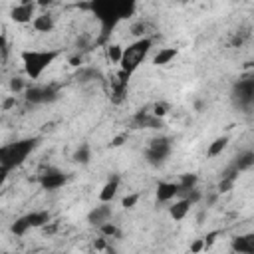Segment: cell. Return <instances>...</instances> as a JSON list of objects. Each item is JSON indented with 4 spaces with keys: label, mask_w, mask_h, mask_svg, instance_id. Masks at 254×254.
Listing matches in <instances>:
<instances>
[{
    "label": "cell",
    "mask_w": 254,
    "mask_h": 254,
    "mask_svg": "<svg viewBox=\"0 0 254 254\" xmlns=\"http://www.w3.org/2000/svg\"><path fill=\"white\" fill-rule=\"evenodd\" d=\"M54 89L52 87H28L26 89V99L32 101V103H44V101H50L54 99Z\"/></svg>",
    "instance_id": "5bb4252c"
},
{
    "label": "cell",
    "mask_w": 254,
    "mask_h": 254,
    "mask_svg": "<svg viewBox=\"0 0 254 254\" xmlns=\"http://www.w3.org/2000/svg\"><path fill=\"white\" fill-rule=\"evenodd\" d=\"M20 4H38V0H20Z\"/></svg>",
    "instance_id": "f1b7e54d"
},
{
    "label": "cell",
    "mask_w": 254,
    "mask_h": 254,
    "mask_svg": "<svg viewBox=\"0 0 254 254\" xmlns=\"http://www.w3.org/2000/svg\"><path fill=\"white\" fill-rule=\"evenodd\" d=\"M236 177H238V171H236L232 165H228V169L224 171V175H222V179H220V183H218V190H220V192H228V190L234 187Z\"/></svg>",
    "instance_id": "d6986e66"
},
{
    "label": "cell",
    "mask_w": 254,
    "mask_h": 254,
    "mask_svg": "<svg viewBox=\"0 0 254 254\" xmlns=\"http://www.w3.org/2000/svg\"><path fill=\"white\" fill-rule=\"evenodd\" d=\"M60 50H24L20 54L24 71L30 79H40L42 73L58 60Z\"/></svg>",
    "instance_id": "277c9868"
},
{
    "label": "cell",
    "mask_w": 254,
    "mask_h": 254,
    "mask_svg": "<svg viewBox=\"0 0 254 254\" xmlns=\"http://www.w3.org/2000/svg\"><path fill=\"white\" fill-rule=\"evenodd\" d=\"M177 54H179L177 48H159V52L153 56V64L155 65H169L177 58Z\"/></svg>",
    "instance_id": "e0dca14e"
},
{
    "label": "cell",
    "mask_w": 254,
    "mask_h": 254,
    "mask_svg": "<svg viewBox=\"0 0 254 254\" xmlns=\"http://www.w3.org/2000/svg\"><path fill=\"white\" fill-rule=\"evenodd\" d=\"M32 26H34V30H38V32H52L54 26H56V18H54L50 12H42V14H38V16L32 20Z\"/></svg>",
    "instance_id": "2e32d148"
},
{
    "label": "cell",
    "mask_w": 254,
    "mask_h": 254,
    "mask_svg": "<svg viewBox=\"0 0 254 254\" xmlns=\"http://www.w3.org/2000/svg\"><path fill=\"white\" fill-rule=\"evenodd\" d=\"M139 0H89V10L101 26V34L107 36L119 22L129 20L137 10Z\"/></svg>",
    "instance_id": "6da1fadb"
},
{
    "label": "cell",
    "mask_w": 254,
    "mask_h": 254,
    "mask_svg": "<svg viewBox=\"0 0 254 254\" xmlns=\"http://www.w3.org/2000/svg\"><path fill=\"white\" fill-rule=\"evenodd\" d=\"M171 151H173L171 139H167V137H157V139H153V141L149 143V147H147V151H145V157H147V161H149L153 167H159V165H163V163L169 159Z\"/></svg>",
    "instance_id": "8992f818"
},
{
    "label": "cell",
    "mask_w": 254,
    "mask_h": 254,
    "mask_svg": "<svg viewBox=\"0 0 254 254\" xmlns=\"http://www.w3.org/2000/svg\"><path fill=\"white\" fill-rule=\"evenodd\" d=\"M38 147V139L36 137H28V139H18L14 143H6L0 147V171L2 177H6L12 169L20 167L30 153Z\"/></svg>",
    "instance_id": "7a4b0ae2"
},
{
    "label": "cell",
    "mask_w": 254,
    "mask_h": 254,
    "mask_svg": "<svg viewBox=\"0 0 254 254\" xmlns=\"http://www.w3.org/2000/svg\"><path fill=\"white\" fill-rule=\"evenodd\" d=\"M190 206H192V200H190V198H187V196H177V198L171 200V204H169V216H171L173 220H183V218L189 214Z\"/></svg>",
    "instance_id": "8fae6325"
},
{
    "label": "cell",
    "mask_w": 254,
    "mask_h": 254,
    "mask_svg": "<svg viewBox=\"0 0 254 254\" xmlns=\"http://www.w3.org/2000/svg\"><path fill=\"white\" fill-rule=\"evenodd\" d=\"M232 97H234L236 105H240V107L254 105V75L240 79V81L234 85Z\"/></svg>",
    "instance_id": "52a82bcc"
},
{
    "label": "cell",
    "mask_w": 254,
    "mask_h": 254,
    "mask_svg": "<svg viewBox=\"0 0 254 254\" xmlns=\"http://www.w3.org/2000/svg\"><path fill=\"white\" fill-rule=\"evenodd\" d=\"M50 218H52V216H50L48 210H34V212H28V214L16 218V222L12 224V232L18 234V236H22V234H26L30 228H42V226H46V224L50 222Z\"/></svg>",
    "instance_id": "5b68a950"
},
{
    "label": "cell",
    "mask_w": 254,
    "mask_h": 254,
    "mask_svg": "<svg viewBox=\"0 0 254 254\" xmlns=\"http://www.w3.org/2000/svg\"><path fill=\"white\" fill-rule=\"evenodd\" d=\"M121 56H123V48L121 46H117V44H109L107 46V58L113 64H119L121 62Z\"/></svg>",
    "instance_id": "44dd1931"
},
{
    "label": "cell",
    "mask_w": 254,
    "mask_h": 254,
    "mask_svg": "<svg viewBox=\"0 0 254 254\" xmlns=\"http://www.w3.org/2000/svg\"><path fill=\"white\" fill-rule=\"evenodd\" d=\"M38 183L44 190H58L65 185V175L60 171V169H46L40 177H38Z\"/></svg>",
    "instance_id": "ba28073f"
},
{
    "label": "cell",
    "mask_w": 254,
    "mask_h": 254,
    "mask_svg": "<svg viewBox=\"0 0 254 254\" xmlns=\"http://www.w3.org/2000/svg\"><path fill=\"white\" fill-rule=\"evenodd\" d=\"M139 196H141L139 192H133V194H127V196H125V198L121 200V204H123L125 208H133V206H135V204L139 202Z\"/></svg>",
    "instance_id": "cb8c5ba5"
},
{
    "label": "cell",
    "mask_w": 254,
    "mask_h": 254,
    "mask_svg": "<svg viewBox=\"0 0 254 254\" xmlns=\"http://www.w3.org/2000/svg\"><path fill=\"white\" fill-rule=\"evenodd\" d=\"M230 250L238 254H254V230L234 236L230 240Z\"/></svg>",
    "instance_id": "30bf717a"
},
{
    "label": "cell",
    "mask_w": 254,
    "mask_h": 254,
    "mask_svg": "<svg viewBox=\"0 0 254 254\" xmlns=\"http://www.w3.org/2000/svg\"><path fill=\"white\" fill-rule=\"evenodd\" d=\"M73 159H75L77 163H87V161H89V145L81 143V145L75 149V153H73Z\"/></svg>",
    "instance_id": "7402d4cb"
},
{
    "label": "cell",
    "mask_w": 254,
    "mask_h": 254,
    "mask_svg": "<svg viewBox=\"0 0 254 254\" xmlns=\"http://www.w3.org/2000/svg\"><path fill=\"white\" fill-rule=\"evenodd\" d=\"M202 246H204V238H202V240H196V242H192V244H190V250H192V252H198Z\"/></svg>",
    "instance_id": "4316f807"
},
{
    "label": "cell",
    "mask_w": 254,
    "mask_h": 254,
    "mask_svg": "<svg viewBox=\"0 0 254 254\" xmlns=\"http://www.w3.org/2000/svg\"><path fill=\"white\" fill-rule=\"evenodd\" d=\"M177 196H181V185L179 181H161L157 185V200L159 202H171Z\"/></svg>",
    "instance_id": "9c48e42d"
},
{
    "label": "cell",
    "mask_w": 254,
    "mask_h": 254,
    "mask_svg": "<svg viewBox=\"0 0 254 254\" xmlns=\"http://www.w3.org/2000/svg\"><path fill=\"white\" fill-rule=\"evenodd\" d=\"M34 10H36V4H16L12 10H10V18L16 22V24H28L32 22L36 16H34Z\"/></svg>",
    "instance_id": "4fadbf2b"
},
{
    "label": "cell",
    "mask_w": 254,
    "mask_h": 254,
    "mask_svg": "<svg viewBox=\"0 0 254 254\" xmlns=\"http://www.w3.org/2000/svg\"><path fill=\"white\" fill-rule=\"evenodd\" d=\"M12 105H16V97H10V99L4 101V109H10Z\"/></svg>",
    "instance_id": "83f0119b"
},
{
    "label": "cell",
    "mask_w": 254,
    "mask_h": 254,
    "mask_svg": "<svg viewBox=\"0 0 254 254\" xmlns=\"http://www.w3.org/2000/svg\"><path fill=\"white\" fill-rule=\"evenodd\" d=\"M238 173L242 171H248L250 167H254V151H242L232 163H230Z\"/></svg>",
    "instance_id": "ac0fdd59"
},
{
    "label": "cell",
    "mask_w": 254,
    "mask_h": 254,
    "mask_svg": "<svg viewBox=\"0 0 254 254\" xmlns=\"http://www.w3.org/2000/svg\"><path fill=\"white\" fill-rule=\"evenodd\" d=\"M181 2H187V0H181Z\"/></svg>",
    "instance_id": "4dcf8cb0"
},
{
    "label": "cell",
    "mask_w": 254,
    "mask_h": 254,
    "mask_svg": "<svg viewBox=\"0 0 254 254\" xmlns=\"http://www.w3.org/2000/svg\"><path fill=\"white\" fill-rule=\"evenodd\" d=\"M228 147V137L226 135H222V137H216L210 145H208V149H206V155L210 157V159H214V157H218V155H222V151Z\"/></svg>",
    "instance_id": "ffe728a7"
},
{
    "label": "cell",
    "mask_w": 254,
    "mask_h": 254,
    "mask_svg": "<svg viewBox=\"0 0 254 254\" xmlns=\"http://www.w3.org/2000/svg\"><path fill=\"white\" fill-rule=\"evenodd\" d=\"M167 109H169V107H167V103H155L151 113H153L155 117H163V115H167Z\"/></svg>",
    "instance_id": "d4e9b609"
},
{
    "label": "cell",
    "mask_w": 254,
    "mask_h": 254,
    "mask_svg": "<svg viewBox=\"0 0 254 254\" xmlns=\"http://www.w3.org/2000/svg\"><path fill=\"white\" fill-rule=\"evenodd\" d=\"M10 89H12L14 93H18V91H22V89H26V85H24V81H22L20 77H14V79L10 81Z\"/></svg>",
    "instance_id": "484cf974"
},
{
    "label": "cell",
    "mask_w": 254,
    "mask_h": 254,
    "mask_svg": "<svg viewBox=\"0 0 254 254\" xmlns=\"http://www.w3.org/2000/svg\"><path fill=\"white\" fill-rule=\"evenodd\" d=\"M111 220V206H109V202H101V204H97V206H93L91 210H89V214H87V222H91L93 226H101V224H105V222H109Z\"/></svg>",
    "instance_id": "7c38bea8"
},
{
    "label": "cell",
    "mask_w": 254,
    "mask_h": 254,
    "mask_svg": "<svg viewBox=\"0 0 254 254\" xmlns=\"http://www.w3.org/2000/svg\"><path fill=\"white\" fill-rule=\"evenodd\" d=\"M151 48H153V38H149V36H143V38L133 40L127 48H123V56H121V62H119V69L125 71L127 75H133V73L139 69V65L147 60Z\"/></svg>",
    "instance_id": "3957f363"
},
{
    "label": "cell",
    "mask_w": 254,
    "mask_h": 254,
    "mask_svg": "<svg viewBox=\"0 0 254 254\" xmlns=\"http://www.w3.org/2000/svg\"><path fill=\"white\" fill-rule=\"evenodd\" d=\"M99 232H101L103 236H115V234H117V226L109 220V222H105V224L99 226Z\"/></svg>",
    "instance_id": "603a6c76"
},
{
    "label": "cell",
    "mask_w": 254,
    "mask_h": 254,
    "mask_svg": "<svg viewBox=\"0 0 254 254\" xmlns=\"http://www.w3.org/2000/svg\"><path fill=\"white\" fill-rule=\"evenodd\" d=\"M40 6H46V4H52V0H38Z\"/></svg>",
    "instance_id": "f546056e"
},
{
    "label": "cell",
    "mask_w": 254,
    "mask_h": 254,
    "mask_svg": "<svg viewBox=\"0 0 254 254\" xmlns=\"http://www.w3.org/2000/svg\"><path fill=\"white\" fill-rule=\"evenodd\" d=\"M119 183H121V179H119L117 175L111 177V179L103 185V189H101V192H99V200H101V202H111V200L115 198L117 190H119Z\"/></svg>",
    "instance_id": "9a60e30c"
}]
</instances>
